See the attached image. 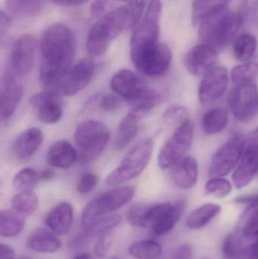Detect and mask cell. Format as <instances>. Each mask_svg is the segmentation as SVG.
Returning <instances> with one entry per match:
<instances>
[{"label": "cell", "instance_id": "obj_24", "mask_svg": "<svg viewBox=\"0 0 258 259\" xmlns=\"http://www.w3.org/2000/svg\"><path fill=\"white\" fill-rule=\"evenodd\" d=\"M47 162L58 168H68L78 160L77 149L68 142L62 140L53 143L47 152Z\"/></svg>", "mask_w": 258, "mask_h": 259}, {"label": "cell", "instance_id": "obj_55", "mask_svg": "<svg viewBox=\"0 0 258 259\" xmlns=\"http://www.w3.org/2000/svg\"><path fill=\"white\" fill-rule=\"evenodd\" d=\"M253 137L256 139V140H258V127L256 128L255 131L253 133Z\"/></svg>", "mask_w": 258, "mask_h": 259}, {"label": "cell", "instance_id": "obj_47", "mask_svg": "<svg viewBox=\"0 0 258 259\" xmlns=\"http://www.w3.org/2000/svg\"><path fill=\"white\" fill-rule=\"evenodd\" d=\"M11 18L7 14L5 13L3 11L1 12V24H0V34L1 39L3 41L5 37H6L10 30Z\"/></svg>", "mask_w": 258, "mask_h": 259}, {"label": "cell", "instance_id": "obj_49", "mask_svg": "<svg viewBox=\"0 0 258 259\" xmlns=\"http://www.w3.org/2000/svg\"><path fill=\"white\" fill-rule=\"evenodd\" d=\"M244 259H258V238L247 246Z\"/></svg>", "mask_w": 258, "mask_h": 259}, {"label": "cell", "instance_id": "obj_54", "mask_svg": "<svg viewBox=\"0 0 258 259\" xmlns=\"http://www.w3.org/2000/svg\"><path fill=\"white\" fill-rule=\"evenodd\" d=\"M114 1L125 2L127 3H136V2H143V0H114Z\"/></svg>", "mask_w": 258, "mask_h": 259}, {"label": "cell", "instance_id": "obj_1", "mask_svg": "<svg viewBox=\"0 0 258 259\" xmlns=\"http://www.w3.org/2000/svg\"><path fill=\"white\" fill-rule=\"evenodd\" d=\"M42 62L39 79L45 91H53L71 67L76 51L72 30L62 23H54L43 31L39 42Z\"/></svg>", "mask_w": 258, "mask_h": 259}, {"label": "cell", "instance_id": "obj_53", "mask_svg": "<svg viewBox=\"0 0 258 259\" xmlns=\"http://www.w3.org/2000/svg\"><path fill=\"white\" fill-rule=\"evenodd\" d=\"M72 259H92V256L89 252H82L73 257Z\"/></svg>", "mask_w": 258, "mask_h": 259}, {"label": "cell", "instance_id": "obj_44", "mask_svg": "<svg viewBox=\"0 0 258 259\" xmlns=\"http://www.w3.org/2000/svg\"><path fill=\"white\" fill-rule=\"evenodd\" d=\"M111 244H112V241L108 236H101L95 242L94 246V253L96 256L103 258L107 255Z\"/></svg>", "mask_w": 258, "mask_h": 259}, {"label": "cell", "instance_id": "obj_13", "mask_svg": "<svg viewBox=\"0 0 258 259\" xmlns=\"http://www.w3.org/2000/svg\"><path fill=\"white\" fill-rule=\"evenodd\" d=\"M36 44L30 34L21 35L14 42L6 68L22 77L33 69L36 57Z\"/></svg>", "mask_w": 258, "mask_h": 259}, {"label": "cell", "instance_id": "obj_25", "mask_svg": "<svg viewBox=\"0 0 258 259\" xmlns=\"http://www.w3.org/2000/svg\"><path fill=\"white\" fill-rule=\"evenodd\" d=\"M28 247L41 253H54L62 247V241L51 231L37 229L33 231L27 240Z\"/></svg>", "mask_w": 258, "mask_h": 259}, {"label": "cell", "instance_id": "obj_28", "mask_svg": "<svg viewBox=\"0 0 258 259\" xmlns=\"http://www.w3.org/2000/svg\"><path fill=\"white\" fill-rule=\"evenodd\" d=\"M221 207L218 204L206 203L195 208L188 215L186 226L189 229L202 228L213 220L221 211Z\"/></svg>", "mask_w": 258, "mask_h": 259}, {"label": "cell", "instance_id": "obj_21", "mask_svg": "<svg viewBox=\"0 0 258 259\" xmlns=\"http://www.w3.org/2000/svg\"><path fill=\"white\" fill-rule=\"evenodd\" d=\"M198 166L193 157L187 156L173 167L171 179L174 185L183 190H190L197 184Z\"/></svg>", "mask_w": 258, "mask_h": 259}, {"label": "cell", "instance_id": "obj_11", "mask_svg": "<svg viewBox=\"0 0 258 259\" xmlns=\"http://www.w3.org/2000/svg\"><path fill=\"white\" fill-rule=\"evenodd\" d=\"M130 56L136 68L142 74L150 77H159L169 69L172 52L167 44L159 42Z\"/></svg>", "mask_w": 258, "mask_h": 259}, {"label": "cell", "instance_id": "obj_40", "mask_svg": "<svg viewBox=\"0 0 258 259\" xmlns=\"http://www.w3.org/2000/svg\"><path fill=\"white\" fill-rule=\"evenodd\" d=\"M164 121L168 124L177 125V127L189 119V113L186 108L178 105L171 106L164 114Z\"/></svg>", "mask_w": 258, "mask_h": 259}, {"label": "cell", "instance_id": "obj_32", "mask_svg": "<svg viewBox=\"0 0 258 259\" xmlns=\"http://www.w3.org/2000/svg\"><path fill=\"white\" fill-rule=\"evenodd\" d=\"M8 9L16 16L30 18L40 13L47 0H5Z\"/></svg>", "mask_w": 258, "mask_h": 259}, {"label": "cell", "instance_id": "obj_38", "mask_svg": "<svg viewBox=\"0 0 258 259\" xmlns=\"http://www.w3.org/2000/svg\"><path fill=\"white\" fill-rule=\"evenodd\" d=\"M39 181V173L36 170L32 167H25L15 175L13 184L20 192H33Z\"/></svg>", "mask_w": 258, "mask_h": 259}, {"label": "cell", "instance_id": "obj_35", "mask_svg": "<svg viewBox=\"0 0 258 259\" xmlns=\"http://www.w3.org/2000/svg\"><path fill=\"white\" fill-rule=\"evenodd\" d=\"M129 253L136 259H159L162 253V245L156 240H142L133 243Z\"/></svg>", "mask_w": 258, "mask_h": 259}, {"label": "cell", "instance_id": "obj_56", "mask_svg": "<svg viewBox=\"0 0 258 259\" xmlns=\"http://www.w3.org/2000/svg\"><path fill=\"white\" fill-rule=\"evenodd\" d=\"M112 259H119V258H112Z\"/></svg>", "mask_w": 258, "mask_h": 259}, {"label": "cell", "instance_id": "obj_33", "mask_svg": "<svg viewBox=\"0 0 258 259\" xmlns=\"http://www.w3.org/2000/svg\"><path fill=\"white\" fill-rule=\"evenodd\" d=\"M242 233H230L223 244V254L225 259H244L248 245L245 244Z\"/></svg>", "mask_w": 258, "mask_h": 259}, {"label": "cell", "instance_id": "obj_7", "mask_svg": "<svg viewBox=\"0 0 258 259\" xmlns=\"http://www.w3.org/2000/svg\"><path fill=\"white\" fill-rule=\"evenodd\" d=\"M153 152L152 140H145L127 154L118 167L108 176L110 185L124 184L139 176L147 167Z\"/></svg>", "mask_w": 258, "mask_h": 259}, {"label": "cell", "instance_id": "obj_52", "mask_svg": "<svg viewBox=\"0 0 258 259\" xmlns=\"http://www.w3.org/2000/svg\"><path fill=\"white\" fill-rule=\"evenodd\" d=\"M55 174L51 169H44L39 173V180L48 182L54 178Z\"/></svg>", "mask_w": 258, "mask_h": 259}, {"label": "cell", "instance_id": "obj_26", "mask_svg": "<svg viewBox=\"0 0 258 259\" xmlns=\"http://www.w3.org/2000/svg\"><path fill=\"white\" fill-rule=\"evenodd\" d=\"M140 114L132 110L120 123L115 146L118 149H124L136 138L139 132V122L142 118Z\"/></svg>", "mask_w": 258, "mask_h": 259}, {"label": "cell", "instance_id": "obj_20", "mask_svg": "<svg viewBox=\"0 0 258 259\" xmlns=\"http://www.w3.org/2000/svg\"><path fill=\"white\" fill-rule=\"evenodd\" d=\"M258 173V143L248 146L233 175L236 189L247 187Z\"/></svg>", "mask_w": 258, "mask_h": 259}, {"label": "cell", "instance_id": "obj_50", "mask_svg": "<svg viewBox=\"0 0 258 259\" xmlns=\"http://www.w3.org/2000/svg\"><path fill=\"white\" fill-rule=\"evenodd\" d=\"M54 4L63 7H74V6H81L87 3L89 0H51Z\"/></svg>", "mask_w": 258, "mask_h": 259}, {"label": "cell", "instance_id": "obj_15", "mask_svg": "<svg viewBox=\"0 0 258 259\" xmlns=\"http://www.w3.org/2000/svg\"><path fill=\"white\" fill-rule=\"evenodd\" d=\"M245 152V142L241 137H234L221 146L215 152L209 169V175L223 177L229 175L239 164Z\"/></svg>", "mask_w": 258, "mask_h": 259}, {"label": "cell", "instance_id": "obj_17", "mask_svg": "<svg viewBox=\"0 0 258 259\" xmlns=\"http://www.w3.org/2000/svg\"><path fill=\"white\" fill-rule=\"evenodd\" d=\"M21 77L6 68L2 79L0 100H1V116L7 120L16 110L23 95Z\"/></svg>", "mask_w": 258, "mask_h": 259}, {"label": "cell", "instance_id": "obj_22", "mask_svg": "<svg viewBox=\"0 0 258 259\" xmlns=\"http://www.w3.org/2000/svg\"><path fill=\"white\" fill-rule=\"evenodd\" d=\"M74 222V211L68 202H62L51 208L45 216V223L58 235H66Z\"/></svg>", "mask_w": 258, "mask_h": 259}, {"label": "cell", "instance_id": "obj_39", "mask_svg": "<svg viewBox=\"0 0 258 259\" xmlns=\"http://www.w3.org/2000/svg\"><path fill=\"white\" fill-rule=\"evenodd\" d=\"M205 193L217 198H224L231 193L233 186L228 180L221 177H215L206 183Z\"/></svg>", "mask_w": 258, "mask_h": 259}, {"label": "cell", "instance_id": "obj_41", "mask_svg": "<svg viewBox=\"0 0 258 259\" xmlns=\"http://www.w3.org/2000/svg\"><path fill=\"white\" fill-rule=\"evenodd\" d=\"M98 177L95 174L87 172L83 174L79 180L77 190L80 194H88L96 187Z\"/></svg>", "mask_w": 258, "mask_h": 259}, {"label": "cell", "instance_id": "obj_16", "mask_svg": "<svg viewBox=\"0 0 258 259\" xmlns=\"http://www.w3.org/2000/svg\"><path fill=\"white\" fill-rule=\"evenodd\" d=\"M229 75L227 68L215 66L201 80L198 88V99L202 104H209L219 100L227 91Z\"/></svg>", "mask_w": 258, "mask_h": 259}, {"label": "cell", "instance_id": "obj_12", "mask_svg": "<svg viewBox=\"0 0 258 259\" xmlns=\"http://www.w3.org/2000/svg\"><path fill=\"white\" fill-rule=\"evenodd\" d=\"M228 104L236 119L246 122L258 114V89L255 82L236 85L229 96Z\"/></svg>", "mask_w": 258, "mask_h": 259}, {"label": "cell", "instance_id": "obj_30", "mask_svg": "<svg viewBox=\"0 0 258 259\" xmlns=\"http://www.w3.org/2000/svg\"><path fill=\"white\" fill-rule=\"evenodd\" d=\"M257 47V41L254 35L242 33L233 41V55L239 62H246L256 56Z\"/></svg>", "mask_w": 258, "mask_h": 259}, {"label": "cell", "instance_id": "obj_37", "mask_svg": "<svg viewBox=\"0 0 258 259\" xmlns=\"http://www.w3.org/2000/svg\"><path fill=\"white\" fill-rule=\"evenodd\" d=\"M12 205L18 212L30 215L37 209L39 199L33 192H20L12 198Z\"/></svg>", "mask_w": 258, "mask_h": 259}, {"label": "cell", "instance_id": "obj_6", "mask_svg": "<svg viewBox=\"0 0 258 259\" xmlns=\"http://www.w3.org/2000/svg\"><path fill=\"white\" fill-rule=\"evenodd\" d=\"M109 136V129L102 122L95 120L80 122L74 134L79 163L86 164L96 159L106 148Z\"/></svg>", "mask_w": 258, "mask_h": 259}, {"label": "cell", "instance_id": "obj_36", "mask_svg": "<svg viewBox=\"0 0 258 259\" xmlns=\"http://www.w3.org/2000/svg\"><path fill=\"white\" fill-rule=\"evenodd\" d=\"M121 221L122 217L120 214L113 212L107 213L95 218L89 225L83 227V230L92 236L98 235L118 226Z\"/></svg>", "mask_w": 258, "mask_h": 259}, {"label": "cell", "instance_id": "obj_19", "mask_svg": "<svg viewBox=\"0 0 258 259\" xmlns=\"http://www.w3.org/2000/svg\"><path fill=\"white\" fill-rule=\"evenodd\" d=\"M60 96L45 91L32 96L30 104L36 110L39 121L45 124H56L63 115V109L59 101Z\"/></svg>", "mask_w": 258, "mask_h": 259}, {"label": "cell", "instance_id": "obj_29", "mask_svg": "<svg viewBox=\"0 0 258 259\" xmlns=\"http://www.w3.org/2000/svg\"><path fill=\"white\" fill-rule=\"evenodd\" d=\"M231 0H193L192 5V22L199 24L202 20L223 9H227Z\"/></svg>", "mask_w": 258, "mask_h": 259}, {"label": "cell", "instance_id": "obj_48", "mask_svg": "<svg viewBox=\"0 0 258 259\" xmlns=\"http://www.w3.org/2000/svg\"><path fill=\"white\" fill-rule=\"evenodd\" d=\"M192 257V248L189 244L181 245L175 252V259H190Z\"/></svg>", "mask_w": 258, "mask_h": 259}, {"label": "cell", "instance_id": "obj_31", "mask_svg": "<svg viewBox=\"0 0 258 259\" xmlns=\"http://www.w3.org/2000/svg\"><path fill=\"white\" fill-rule=\"evenodd\" d=\"M228 112L222 108L211 109L202 117V130L208 135H214L224 131L228 124Z\"/></svg>", "mask_w": 258, "mask_h": 259}, {"label": "cell", "instance_id": "obj_5", "mask_svg": "<svg viewBox=\"0 0 258 259\" xmlns=\"http://www.w3.org/2000/svg\"><path fill=\"white\" fill-rule=\"evenodd\" d=\"M243 23L242 15L224 9L200 22L199 36L203 44L221 50L236 39Z\"/></svg>", "mask_w": 258, "mask_h": 259}, {"label": "cell", "instance_id": "obj_45", "mask_svg": "<svg viewBox=\"0 0 258 259\" xmlns=\"http://www.w3.org/2000/svg\"><path fill=\"white\" fill-rule=\"evenodd\" d=\"M114 2V0H95L91 5V13L95 17H102Z\"/></svg>", "mask_w": 258, "mask_h": 259}, {"label": "cell", "instance_id": "obj_10", "mask_svg": "<svg viewBox=\"0 0 258 259\" xmlns=\"http://www.w3.org/2000/svg\"><path fill=\"white\" fill-rule=\"evenodd\" d=\"M194 135V125L190 120L176 127L174 134L165 143L159 155V165L161 168L168 169L174 167L192 146Z\"/></svg>", "mask_w": 258, "mask_h": 259}, {"label": "cell", "instance_id": "obj_9", "mask_svg": "<svg viewBox=\"0 0 258 259\" xmlns=\"http://www.w3.org/2000/svg\"><path fill=\"white\" fill-rule=\"evenodd\" d=\"M135 194L132 187H122L112 189L95 196L83 209L82 214V227L86 226L98 216L112 213L128 203Z\"/></svg>", "mask_w": 258, "mask_h": 259}, {"label": "cell", "instance_id": "obj_42", "mask_svg": "<svg viewBox=\"0 0 258 259\" xmlns=\"http://www.w3.org/2000/svg\"><path fill=\"white\" fill-rule=\"evenodd\" d=\"M243 219L245 222L242 227V234L245 238H258V216H251Z\"/></svg>", "mask_w": 258, "mask_h": 259}, {"label": "cell", "instance_id": "obj_23", "mask_svg": "<svg viewBox=\"0 0 258 259\" xmlns=\"http://www.w3.org/2000/svg\"><path fill=\"white\" fill-rule=\"evenodd\" d=\"M43 141V135L36 127L26 130L20 134L13 145L14 155L19 160L31 158Z\"/></svg>", "mask_w": 258, "mask_h": 259}, {"label": "cell", "instance_id": "obj_51", "mask_svg": "<svg viewBox=\"0 0 258 259\" xmlns=\"http://www.w3.org/2000/svg\"><path fill=\"white\" fill-rule=\"evenodd\" d=\"M0 259H15V252L11 246L2 243L0 246Z\"/></svg>", "mask_w": 258, "mask_h": 259}, {"label": "cell", "instance_id": "obj_46", "mask_svg": "<svg viewBox=\"0 0 258 259\" xmlns=\"http://www.w3.org/2000/svg\"><path fill=\"white\" fill-rule=\"evenodd\" d=\"M92 237L93 236L92 234L83 230L81 232L73 237L72 240L70 241V247L72 249H79V248L86 246L92 240Z\"/></svg>", "mask_w": 258, "mask_h": 259}, {"label": "cell", "instance_id": "obj_8", "mask_svg": "<svg viewBox=\"0 0 258 259\" xmlns=\"http://www.w3.org/2000/svg\"><path fill=\"white\" fill-rule=\"evenodd\" d=\"M162 4L160 0H151L145 15L136 25L130 42V55L139 53L159 44Z\"/></svg>", "mask_w": 258, "mask_h": 259}, {"label": "cell", "instance_id": "obj_27", "mask_svg": "<svg viewBox=\"0 0 258 259\" xmlns=\"http://www.w3.org/2000/svg\"><path fill=\"white\" fill-rule=\"evenodd\" d=\"M25 225V215L16 210H3L0 212V234L4 237L18 235Z\"/></svg>", "mask_w": 258, "mask_h": 259}, {"label": "cell", "instance_id": "obj_3", "mask_svg": "<svg viewBox=\"0 0 258 259\" xmlns=\"http://www.w3.org/2000/svg\"><path fill=\"white\" fill-rule=\"evenodd\" d=\"M186 207L184 200L153 205H136L129 210L127 220L131 226L149 228L156 235L163 236L174 229Z\"/></svg>", "mask_w": 258, "mask_h": 259}, {"label": "cell", "instance_id": "obj_18", "mask_svg": "<svg viewBox=\"0 0 258 259\" xmlns=\"http://www.w3.org/2000/svg\"><path fill=\"white\" fill-rule=\"evenodd\" d=\"M217 50L201 44L191 49L184 56L185 68L194 76L204 75L218 62Z\"/></svg>", "mask_w": 258, "mask_h": 259}, {"label": "cell", "instance_id": "obj_2", "mask_svg": "<svg viewBox=\"0 0 258 259\" xmlns=\"http://www.w3.org/2000/svg\"><path fill=\"white\" fill-rule=\"evenodd\" d=\"M144 9V2L127 3L101 17L88 34L86 50L89 54L92 56L104 54L114 39L138 24Z\"/></svg>", "mask_w": 258, "mask_h": 259}, {"label": "cell", "instance_id": "obj_4", "mask_svg": "<svg viewBox=\"0 0 258 259\" xmlns=\"http://www.w3.org/2000/svg\"><path fill=\"white\" fill-rule=\"evenodd\" d=\"M111 88L121 98L134 106L133 110L145 115L160 103V94L150 89L141 77L130 70H121L111 80Z\"/></svg>", "mask_w": 258, "mask_h": 259}, {"label": "cell", "instance_id": "obj_14", "mask_svg": "<svg viewBox=\"0 0 258 259\" xmlns=\"http://www.w3.org/2000/svg\"><path fill=\"white\" fill-rule=\"evenodd\" d=\"M93 61L83 59L71 66L51 92L59 96L71 97L84 89L93 75Z\"/></svg>", "mask_w": 258, "mask_h": 259}, {"label": "cell", "instance_id": "obj_34", "mask_svg": "<svg viewBox=\"0 0 258 259\" xmlns=\"http://www.w3.org/2000/svg\"><path fill=\"white\" fill-rule=\"evenodd\" d=\"M230 76L235 85L254 82L258 76V54L251 60L235 67Z\"/></svg>", "mask_w": 258, "mask_h": 259}, {"label": "cell", "instance_id": "obj_43", "mask_svg": "<svg viewBox=\"0 0 258 259\" xmlns=\"http://www.w3.org/2000/svg\"><path fill=\"white\" fill-rule=\"evenodd\" d=\"M99 106L104 112H115L119 108V100L113 94H106L100 100Z\"/></svg>", "mask_w": 258, "mask_h": 259}]
</instances>
